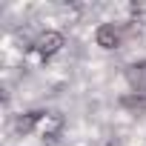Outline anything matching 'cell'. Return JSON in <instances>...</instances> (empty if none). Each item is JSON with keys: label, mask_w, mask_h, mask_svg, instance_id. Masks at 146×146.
<instances>
[{"label": "cell", "mask_w": 146, "mask_h": 146, "mask_svg": "<svg viewBox=\"0 0 146 146\" xmlns=\"http://www.w3.org/2000/svg\"><path fill=\"white\" fill-rule=\"evenodd\" d=\"M40 120H43V112H26L23 117H17L15 129L17 135H32L35 129H40Z\"/></svg>", "instance_id": "cell-4"}, {"label": "cell", "mask_w": 146, "mask_h": 146, "mask_svg": "<svg viewBox=\"0 0 146 146\" xmlns=\"http://www.w3.org/2000/svg\"><path fill=\"white\" fill-rule=\"evenodd\" d=\"M126 83L135 95H146V60H137L126 69Z\"/></svg>", "instance_id": "cell-2"}, {"label": "cell", "mask_w": 146, "mask_h": 146, "mask_svg": "<svg viewBox=\"0 0 146 146\" xmlns=\"http://www.w3.org/2000/svg\"><path fill=\"white\" fill-rule=\"evenodd\" d=\"M95 43H98L100 49H117V46H120V29H117L115 23H103V26H98V32H95Z\"/></svg>", "instance_id": "cell-3"}, {"label": "cell", "mask_w": 146, "mask_h": 146, "mask_svg": "<svg viewBox=\"0 0 146 146\" xmlns=\"http://www.w3.org/2000/svg\"><path fill=\"white\" fill-rule=\"evenodd\" d=\"M60 49H63V35H60V32H43V35H37V40L32 43V52H35L40 60L54 57Z\"/></svg>", "instance_id": "cell-1"}, {"label": "cell", "mask_w": 146, "mask_h": 146, "mask_svg": "<svg viewBox=\"0 0 146 146\" xmlns=\"http://www.w3.org/2000/svg\"><path fill=\"white\" fill-rule=\"evenodd\" d=\"M120 103H123V106H129V109H143V112H146V98H143V95H135V98H123Z\"/></svg>", "instance_id": "cell-5"}]
</instances>
